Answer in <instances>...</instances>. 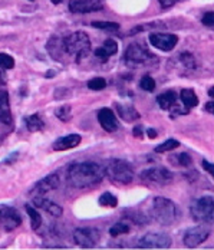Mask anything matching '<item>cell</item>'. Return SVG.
Returning a JSON list of instances; mask_svg holds the SVG:
<instances>
[{
	"instance_id": "46",
	"label": "cell",
	"mask_w": 214,
	"mask_h": 250,
	"mask_svg": "<svg viewBox=\"0 0 214 250\" xmlns=\"http://www.w3.org/2000/svg\"><path fill=\"white\" fill-rule=\"evenodd\" d=\"M30 1H33V0H30Z\"/></svg>"
},
{
	"instance_id": "27",
	"label": "cell",
	"mask_w": 214,
	"mask_h": 250,
	"mask_svg": "<svg viewBox=\"0 0 214 250\" xmlns=\"http://www.w3.org/2000/svg\"><path fill=\"white\" fill-rule=\"evenodd\" d=\"M24 208H26V211H27V214L30 217V226H32V229L33 230H39V227L42 226V216H41V213L36 208L30 207L29 204H26Z\"/></svg>"
},
{
	"instance_id": "32",
	"label": "cell",
	"mask_w": 214,
	"mask_h": 250,
	"mask_svg": "<svg viewBox=\"0 0 214 250\" xmlns=\"http://www.w3.org/2000/svg\"><path fill=\"white\" fill-rule=\"evenodd\" d=\"M56 117L61 120V121H64V123H68V121H71L72 120V109L69 105H62V106H59L58 109H56Z\"/></svg>"
},
{
	"instance_id": "23",
	"label": "cell",
	"mask_w": 214,
	"mask_h": 250,
	"mask_svg": "<svg viewBox=\"0 0 214 250\" xmlns=\"http://www.w3.org/2000/svg\"><path fill=\"white\" fill-rule=\"evenodd\" d=\"M124 216L127 217V220H129L131 223H134V225L137 226L148 225V220H150V217H148L145 213L140 211V210H135V208L127 210V211L124 213Z\"/></svg>"
},
{
	"instance_id": "9",
	"label": "cell",
	"mask_w": 214,
	"mask_h": 250,
	"mask_svg": "<svg viewBox=\"0 0 214 250\" xmlns=\"http://www.w3.org/2000/svg\"><path fill=\"white\" fill-rule=\"evenodd\" d=\"M141 180L151 184L167 186L172 181V173L164 167H151L141 173Z\"/></svg>"
},
{
	"instance_id": "6",
	"label": "cell",
	"mask_w": 214,
	"mask_h": 250,
	"mask_svg": "<svg viewBox=\"0 0 214 250\" xmlns=\"http://www.w3.org/2000/svg\"><path fill=\"white\" fill-rule=\"evenodd\" d=\"M191 217L195 222L213 223L214 222V197L203 196L193 200L190 206Z\"/></svg>"
},
{
	"instance_id": "22",
	"label": "cell",
	"mask_w": 214,
	"mask_h": 250,
	"mask_svg": "<svg viewBox=\"0 0 214 250\" xmlns=\"http://www.w3.org/2000/svg\"><path fill=\"white\" fill-rule=\"evenodd\" d=\"M117 111H118L121 120H124L125 123H132V121L140 120V112L132 105H121V104H117Z\"/></svg>"
},
{
	"instance_id": "11",
	"label": "cell",
	"mask_w": 214,
	"mask_h": 250,
	"mask_svg": "<svg viewBox=\"0 0 214 250\" xmlns=\"http://www.w3.org/2000/svg\"><path fill=\"white\" fill-rule=\"evenodd\" d=\"M148 41L154 48L163 50V52H170V50H172L177 46L178 36L174 35V33H160V32H157V33H151L148 36Z\"/></svg>"
},
{
	"instance_id": "39",
	"label": "cell",
	"mask_w": 214,
	"mask_h": 250,
	"mask_svg": "<svg viewBox=\"0 0 214 250\" xmlns=\"http://www.w3.org/2000/svg\"><path fill=\"white\" fill-rule=\"evenodd\" d=\"M158 1H160L163 9H168V7H171V6H174L177 3V0H158Z\"/></svg>"
},
{
	"instance_id": "17",
	"label": "cell",
	"mask_w": 214,
	"mask_h": 250,
	"mask_svg": "<svg viewBox=\"0 0 214 250\" xmlns=\"http://www.w3.org/2000/svg\"><path fill=\"white\" fill-rule=\"evenodd\" d=\"M82 141V137L79 134H69V135H65V137H61L58 138L53 144H52V148L55 151H66L75 148L81 144Z\"/></svg>"
},
{
	"instance_id": "2",
	"label": "cell",
	"mask_w": 214,
	"mask_h": 250,
	"mask_svg": "<svg viewBox=\"0 0 214 250\" xmlns=\"http://www.w3.org/2000/svg\"><path fill=\"white\" fill-rule=\"evenodd\" d=\"M151 216L161 226H172L180 217V210L174 201L166 197H154L151 203Z\"/></svg>"
},
{
	"instance_id": "24",
	"label": "cell",
	"mask_w": 214,
	"mask_h": 250,
	"mask_svg": "<svg viewBox=\"0 0 214 250\" xmlns=\"http://www.w3.org/2000/svg\"><path fill=\"white\" fill-rule=\"evenodd\" d=\"M180 100L183 102V105H186L189 109L198 105V97L195 95L194 89H191V88H184V89H181V92H180Z\"/></svg>"
},
{
	"instance_id": "36",
	"label": "cell",
	"mask_w": 214,
	"mask_h": 250,
	"mask_svg": "<svg viewBox=\"0 0 214 250\" xmlns=\"http://www.w3.org/2000/svg\"><path fill=\"white\" fill-rule=\"evenodd\" d=\"M140 86H141V89L147 91V92H152L155 89V81L152 79V76L144 75L140 81Z\"/></svg>"
},
{
	"instance_id": "26",
	"label": "cell",
	"mask_w": 214,
	"mask_h": 250,
	"mask_svg": "<svg viewBox=\"0 0 214 250\" xmlns=\"http://www.w3.org/2000/svg\"><path fill=\"white\" fill-rule=\"evenodd\" d=\"M170 161L177 166V167H190L193 164V158L187 152H180V154H175V155H171L170 157Z\"/></svg>"
},
{
	"instance_id": "21",
	"label": "cell",
	"mask_w": 214,
	"mask_h": 250,
	"mask_svg": "<svg viewBox=\"0 0 214 250\" xmlns=\"http://www.w3.org/2000/svg\"><path fill=\"white\" fill-rule=\"evenodd\" d=\"M46 49H48L49 55L55 59V61H62V55H65V49H64V38H58V36H53L50 38L46 45Z\"/></svg>"
},
{
	"instance_id": "18",
	"label": "cell",
	"mask_w": 214,
	"mask_h": 250,
	"mask_svg": "<svg viewBox=\"0 0 214 250\" xmlns=\"http://www.w3.org/2000/svg\"><path fill=\"white\" fill-rule=\"evenodd\" d=\"M12 109L9 104V94L7 91L0 89V124L10 125L12 124Z\"/></svg>"
},
{
	"instance_id": "42",
	"label": "cell",
	"mask_w": 214,
	"mask_h": 250,
	"mask_svg": "<svg viewBox=\"0 0 214 250\" xmlns=\"http://www.w3.org/2000/svg\"><path fill=\"white\" fill-rule=\"evenodd\" d=\"M206 111L214 115V101H212V102H207V104H206Z\"/></svg>"
},
{
	"instance_id": "5",
	"label": "cell",
	"mask_w": 214,
	"mask_h": 250,
	"mask_svg": "<svg viewBox=\"0 0 214 250\" xmlns=\"http://www.w3.org/2000/svg\"><path fill=\"white\" fill-rule=\"evenodd\" d=\"M105 174L108 175V178L112 183L118 186H127L134 180V170L131 164L121 158H112L107 163Z\"/></svg>"
},
{
	"instance_id": "16",
	"label": "cell",
	"mask_w": 214,
	"mask_h": 250,
	"mask_svg": "<svg viewBox=\"0 0 214 250\" xmlns=\"http://www.w3.org/2000/svg\"><path fill=\"white\" fill-rule=\"evenodd\" d=\"M33 204L36 207L42 208L43 211H46L49 216H52V217H61L64 214V208L59 204L53 203V201L43 197V196H35L33 197Z\"/></svg>"
},
{
	"instance_id": "29",
	"label": "cell",
	"mask_w": 214,
	"mask_h": 250,
	"mask_svg": "<svg viewBox=\"0 0 214 250\" xmlns=\"http://www.w3.org/2000/svg\"><path fill=\"white\" fill-rule=\"evenodd\" d=\"M178 147H180V143H178L175 138H168V140L164 141L163 144L157 146L154 151L158 152V154H163V152H168V151L175 150V148H178Z\"/></svg>"
},
{
	"instance_id": "45",
	"label": "cell",
	"mask_w": 214,
	"mask_h": 250,
	"mask_svg": "<svg viewBox=\"0 0 214 250\" xmlns=\"http://www.w3.org/2000/svg\"><path fill=\"white\" fill-rule=\"evenodd\" d=\"M64 0H52V3H55V4H59V3H62Z\"/></svg>"
},
{
	"instance_id": "15",
	"label": "cell",
	"mask_w": 214,
	"mask_h": 250,
	"mask_svg": "<svg viewBox=\"0 0 214 250\" xmlns=\"http://www.w3.org/2000/svg\"><path fill=\"white\" fill-rule=\"evenodd\" d=\"M98 121L107 132H115L118 129V121L111 108H101L98 111Z\"/></svg>"
},
{
	"instance_id": "35",
	"label": "cell",
	"mask_w": 214,
	"mask_h": 250,
	"mask_svg": "<svg viewBox=\"0 0 214 250\" xmlns=\"http://www.w3.org/2000/svg\"><path fill=\"white\" fill-rule=\"evenodd\" d=\"M86 85H88V88L92 89V91H102V89L107 88V81H105L104 78L96 76V78H92L91 81H88Z\"/></svg>"
},
{
	"instance_id": "28",
	"label": "cell",
	"mask_w": 214,
	"mask_h": 250,
	"mask_svg": "<svg viewBox=\"0 0 214 250\" xmlns=\"http://www.w3.org/2000/svg\"><path fill=\"white\" fill-rule=\"evenodd\" d=\"M98 203H99V206H102V207H111V208H114V207L118 206V199H117L112 193L105 191V193H102L101 197L98 199Z\"/></svg>"
},
{
	"instance_id": "13",
	"label": "cell",
	"mask_w": 214,
	"mask_h": 250,
	"mask_svg": "<svg viewBox=\"0 0 214 250\" xmlns=\"http://www.w3.org/2000/svg\"><path fill=\"white\" fill-rule=\"evenodd\" d=\"M59 184H61V181H59L58 174H49L45 178H42L41 181H38L30 193L33 196H43V194H46L49 191L56 190L59 187Z\"/></svg>"
},
{
	"instance_id": "44",
	"label": "cell",
	"mask_w": 214,
	"mask_h": 250,
	"mask_svg": "<svg viewBox=\"0 0 214 250\" xmlns=\"http://www.w3.org/2000/svg\"><path fill=\"white\" fill-rule=\"evenodd\" d=\"M209 97H210V98H214V86H212V88L209 89Z\"/></svg>"
},
{
	"instance_id": "38",
	"label": "cell",
	"mask_w": 214,
	"mask_h": 250,
	"mask_svg": "<svg viewBox=\"0 0 214 250\" xmlns=\"http://www.w3.org/2000/svg\"><path fill=\"white\" fill-rule=\"evenodd\" d=\"M201 167H203V170H206L214 178V163H209L207 160H203L201 161Z\"/></svg>"
},
{
	"instance_id": "40",
	"label": "cell",
	"mask_w": 214,
	"mask_h": 250,
	"mask_svg": "<svg viewBox=\"0 0 214 250\" xmlns=\"http://www.w3.org/2000/svg\"><path fill=\"white\" fill-rule=\"evenodd\" d=\"M132 134H134V137H138V138H141L144 134V128L143 126H134V129H132Z\"/></svg>"
},
{
	"instance_id": "19",
	"label": "cell",
	"mask_w": 214,
	"mask_h": 250,
	"mask_svg": "<svg viewBox=\"0 0 214 250\" xmlns=\"http://www.w3.org/2000/svg\"><path fill=\"white\" fill-rule=\"evenodd\" d=\"M177 102H178V94L172 89H168L157 97V104L164 111H172L177 106Z\"/></svg>"
},
{
	"instance_id": "43",
	"label": "cell",
	"mask_w": 214,
	"mask_h": 250,
	"mask_svg": "<svg viewBox=\"0 0 214 250\" xmlns=\"http://www.w3.org/2000/svg\"><path fill=\"white\" fill-rule=\"evenodd\" d=\"M6 83V78H4V72L0 71V85H4Z\"/></svg>"
},
{
	"instance_id": "14",
	"label": "cell",
	"mask_w": 214,
	"mask_h": 250,
	"mask_svg": "<svg viewBox=\"0 0 214 250\" xmlns=\"http://www.w3.org/2000/svg\"><path fill=\"white\" fill-rule=\"evenodd\" d=\"M102 9V4L98 0H72L69 3V10L76 15L92 13Z\"/></svg>"
},
{
	"instance_id": "4",
	"label": "cell",
	"mask_w": 214,
	"mask_h": 250,
	"mask_svg": "<svg viewBox=\"0 0 214 250\" xmlns=\"http://www.w3.org/2000/svg\"><path fill=\"white\" fill-rule=\"evenodd\" d=\"M124 62L128 68L135 69L141 66L158 65V58H155L150 50L145 49L140 43H131L124 53Z\"/></svg>"
},
{
	"instance_id": "33",
	"label": "cell",
	"mask_w": 214,
	"mask_h": 250,
	"mask_svg": "<svg viewBox=\"0 0 214 250\" xmlns=\"http://www.w3.org/2000/svg\"><path fill=\"white\" fill-rule=\"evenodd\" d=\"M15 68V59L13 56L7 55V53H0V69L3 71H9Z\"/></svg>"
},
{
	"instance_id": "20",
	"label": "cell",
	"mask_w": 214,
	"mask_h": 250,
	"mask_svg": "<svg viewBox=\"0 0 214 250\" xmlns=\"http://www.w3.org/2000/svg\"><path fill=\"white\" fill-rule=\"evenodd\" d=\"M117 52H118V43H117V41L107 39L101 48H96L94 53H95V56L98 59H101V61L105 62V61H108V58L114 56Z\"/></svg>"
},
{
	"instance_id": "7",
	"label": "cell",
	"mask_w": 214,
	"mask_h": 250,
	"mask_svg": "<svg viewBox=\"0 0 214 250\" xmlns=\"http://www.w3.org/2000/svg\"><path fill=\"white\" fill-rule=\"evenodd\" d=\"M171 237L166 233H157V231H150L145 233L143 237L138 240V248L141 249H168L171 248Z\"/></svg>"
},
{
	"instance_id": "1",
	"label": "cell",
	"mask_w": 214,
	"mask_h": 250,
	"mask_svg": "<svg viewBox=\"0 0 214 250\" xmlns=\"http://www.w3.org/2000/svg\"><path fill=\"white\" fill-rule=\"evenodd\" d=\"M104 175L105 168L92 161L75 163L68 168V181L75 188L94 187L104 180Z\"/></svg>"
},
{
	"instance_id": "3",
	"label": "cell",
	"mask_w": 214,
	"mask_h": 250,
	"mask_svg": "<svg viewBox=\"0 0 214 250\" xmlns=\"http://www.w3.org/2000/svg\"><path fill=\"white\" fill-rule=\"evenodd\" d=\"M64 49L66 55H69L76 62H79L89 55L91 41L85 32L78 30L64 38Z\"/></svg>"
},
{
	"instance_id": "12",
	"label": "cell",
	"mask_w": 214,
	"mask_h": 250,
	"mask_svg": "<svg viewBox=\"0 0 214 250\" xmlns=\"http://www.w3.org/2000/svg\"><path fill=\"white\" fill-rule=\"evenodd\" d=\"M22 225V216L13 207H1L0 208V227L4 231H13Z\"/></svg>"
},
{
	"instance_id": "31",
	"label": "cell",
	"mask_w": 214,
	"mask_h": 250,
	"mask_svg": "<svg viewBox=\"0 0 214 250\" xmlns=\"http://www.w3.org/2000/svg\"><path fill=\"white\" fill-rule=\"evenodd\" d=\"M129 231H131V227L124 222H118L109 229V234L112 237H118L121 234H128Z\"/></svg>"
},
{
	"instance_id": "37",
	"label": "cell",
	"mask_w": 214,
	"mask_h": 250,
	"mask_svg": "<svg viewBox=\"0 0 214 250\" xmlns=\"http://www.w3.org/2000/svg\"><path fill=\"white\" fill-rule=\"evenodd\" d=\"M201 23L209 27H214V12H206L201 18Z\"/></svg>"
},
{
	"instance_id": "8",
	"label": "cell",
	"mask_w": 214,
	"mask_h": 250,
	"mask_svg": "<svg viewBox=\"0 0 214 250\" xmlns=\"http://www.w3.org/2000/svg\"><path fill=\"white\" fill-rule=\"evenodd\" d=\"M101 239V233L94 227H81L73 231L75 243L82 249H94Z\"/></svg>"
},
{
	"instance_id": "25",
	"label": "cell",
	"mask_w": 214,
	"mask_h": 250,
	"mask_svg": "<svg viewBox=\"0 0 214 250\" xmlns=\"http://www.w3.org/2000/svg\"><path fill=\"white\" fill-rule=\"evenodd\" d=\"M24 125H26L29 132H38V131L43 129L45 123L38 114H33V115H29V117L24 118Z\"/></svg>"
},
{
	"instance_id": "34",
	"label": "cell",
	"mask_w": 214,
	"mask_h": 250,
	"mask_svg": "<svg viewBox=\"0 0 214 250\" xmlns=\"http://www.w3.org/2000/svg\"><path fill=\"white\" fill-rule=\"evenodd\" d=\"M91 25L95 29L107 30V32H117V30H119V25L117 22H92Z\"/></svg>"
},
{
	"instance_id": "10",
	"label": "cell",
	"mask_w": 214,
	"mask_h": 250,
	"mask_svg": "<svg viewBox=\"0 0 214 250\" xmlns=\"http://www.w3.org/2000/svg\"><path fill=\"white\" fill-rule=\"evenodd\" d=\"M210 236V231L203 227V226H195V227H191L186 231L184 237H183V243L186 248L189 249H194V248H198L201 243H204Z\"/></svg>"
},
{
	"instance_id": "30",
	"label": "cell",
	"mask_w": 214,
	"mask_h": 250,
	"mask_svg": "<svg viewBox=\"0 0 214 250\" xmlns=\"http://www.w3.org/2000/svg\"><path fill=\"white\" fill-rule=\"evenodd\" d=\"M178 62H180L186 69H189V71L195 69V59H194V56H193L191 53H189V52L180 53V55H178Z\"/></svg>"
},
{
	"instance_id": "41",
	"label": "cell",
	"mask_w": 214,
	"mask_h": 250,
	"mask_svg": "<svg viewBox=\"0 0 214 250\" xmlns=\"http://www.w3.org/2000/svg\"><path fill=\"white\" fill-rule=\"evenodd\" d=\"M147 135H148V138H155L157 137V131L154 128H147Z\"/></svg>"
}]
</instances>
